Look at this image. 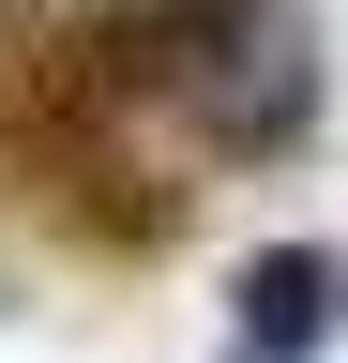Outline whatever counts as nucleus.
Returning <instances> with one entry per match:
<instances>
[{"mask_svg":"<svg viewBox=\"0 0 348 363\" xmlns=\"http://www.w3.org/2000/svg\"><path fill=\"white\" fill-rule=\"evenodd\" d=\"M348 333V257L333 242H257L228 272V348L242 363H333Z\"/></svg>","mask_w":348,"mask_h":363,"instance_id":"2","label":"nucleus"},{"mask_svg":"<svg viewBox=\"0 0 348 363\" xmlns=\"http://www.w3.org/2000/svg\"><path fill=\"white\" fill-rule=\"evenodd\" d=\"M61 45L197 182H273L333 121V45L303 0H61Z\"/></svg>","mask_w":348,"mask_h":363,"instance_id":"1","label":"nucleus"}]
</instances>
